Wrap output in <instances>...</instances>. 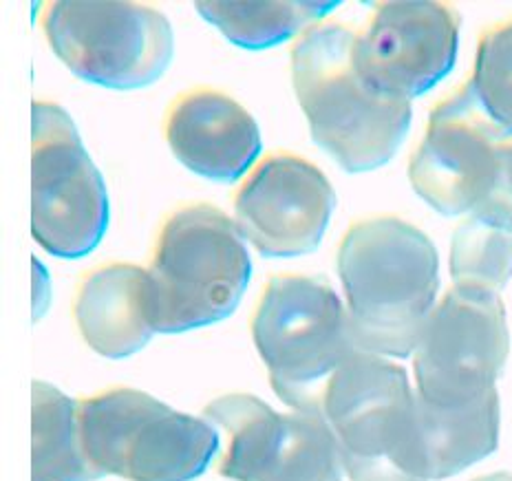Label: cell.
Segmentation results:
<instances>
[{"label":"cell","instance_id":"obj_1","mask_svg":"<svg viewBox=\"0 0 512 481\" xmlns=\"http://www.w3.org/2000/svg\"><path fill=\"white\" fill-rule=\"evenodd\" d=\"M336 263L360 351L413 356L440 292L433 241L400 217H367L347 228Z\"/></svg>","mask_w":512,"mask_h":481},{"label":"cell","instance_id":"obj_2","mask_svg":"<svg viewBox=\"0 0 512 481\" xmlns=\"http://www.w3.org/2000/svg\"><path fill=\"white\" fill-rule=\"evenodd\" d=\"M356 31L320 23L292 47V84L314 142L349 173L389 164L411 126V102L391 100L362 80Z\"/></svg>","mask_w":512,"mask_h":481},{"label":"cell","instance_id":"obj_3","mask_svg":"<svg viewBox=\"0 0 512 481\" xmlns=\"http://www.w3.org/2000/svg\"><path fill=\"white\" fill-rule=\"evenodd\" d=\"M146 272L155 331L184 334L234 314L252 279V261L226 212L188 203L162 221Z\"/></svg>","mask_w":512,"mask_h":481},{"label":"cell","instance_id":"obj_4","mask_svg":"<svg viewBox=\"0 0 512 481\" xmlns=\"http://www.w3.org/2000/svg\"><path fill=\"white\" fill-rule=\"evenodd\" d=\"M250 334L274 393L296 411H320L327 382L360 351L347 307L314 276H272L256 301Z\"/></svg>","mask_w":512,"mask_h":481},{"label":"cell","instance_id":"obj_5","mask_svg":"<svg viewBox=\"0 0 512 481\" xmlns=\"http://www.w3.org/2000/svg\"><path fill=\"white\" fill-rule=\"evenodd\" d=\"M78 426L91 466L126 481H195L221 446L212 422L128 387L80 398Z\"/></svg>","mask_w":512,"mask_h":481},{"label":"cell","instance_id":"obj_6","mask_svg":"<svg viewBox=\"0 0 512 481\" xmlns=\"http://www.w3.org/2000/svg\"><path fill=\"white\" fill-rule=\"evenodd\" d=\"M320 413L351 481H426L415 391L400 365L358 351L327 382Z\"/></svg>","mask_w":512,"mask_h":481},{"label":"cell","instance_id":"obj_7","mask_svg":"<svg viewBox=\"0 0 512 481\" xmlns=\"http://www.w3.org/2000/svg\"><path fill=\"white\" fill-rule=\"evenodd\" d=\"M40 27L71 73L115 91L153 84L175 51L166 16L137 3H45Z\"/></svg>","mask_w":512,"mask_h":481},{"label":"cell","instance_id":"obj_8","mask_svg":"<svg viewBox=\"0 0 512 481\" xmlns=\"http://www.w3.org/2000/svg\"><path fill=\"white\" fill-rule=\"evenodd\" d=\"M109 228L104 179L62 106L34 102L31 113V232L45 252L82 259Z\"/></svg>","mask_w":512,"mask_h":481},{"label":"cell","instance_id":"obj_9","mask_svg":"<svg viewBox=\"0 0 512 481\" xmlns=\"http://www.w3.org/2000/svg\"><path fill=\"white\" fill-rule=\"evenodd\" d=\"M510 351L499 294L451 287L426 318L413 351L415 393L435 406H462L497 389Z\"/></svg>","mask_w":512,"mask_h":481},{"label":"cell","instance_id":"obj_10","mask_svg":"<svg viewBox=\"0 0 512 481\" xmlns=\"http://www.w3.org/2000/svg\"><path fill=\"white\" fill-rule=\"evenodd\" d=\"M204 418L228 433L219 475L232 481H343L336 437L320 411L279 413L250 393L212 400Z\"/></svg>","mask_w":512,"mask_h":481},{"label":"cell","instance_id":"obj_11","mask_svg":"<svg viewBox=\"0 0 512 481\" xmlns=\"http://www.w3.org/2000/svg\"><path fill=\"white\" fill-rule=\"evenodd\" d=\"M506 140L466 80L433 106L409 162L413 190L440 215H471L488 195Z\"/></svg>","mask_w":512,"mask_h":481},{"label":"cell","instance_id":"obj_12","mask_svg":"<svg viewBox=\"0 0 512 481\" xmlns=\"http://www.w3.org/2000/svg\"><path fill=\"white\" fill-rule=\"evenodd\" d=\"M460 25L444 3H378L356 31V69L373 91L411 102L453 71Z\"/></svg>","mask_w":512,"mask_h":481},{"label":"cell","instance_id":"obj_13","mask_svg":"<svg viewBox=\"0 0 512 481\" xmlns=\"http://www.w3.org/2000/svg\"><path fill=\"white\" fill-rule=\"evenodd\" d=\"M336 206L329 179L305 157L270 153L234 192V226L243 241L270 259L314 252Z\"/></svg>","mask_w":512,"mask_h":481},{"label":"cell","instance_id":"obj_14","mask_svg":"<svg viewBox=\"0 0 512 481\" xmlns=\"http://www.w3.org/2000/svg\"><path fill=\"white\" fill-rule=\"evenodd\" d=\"M164 140L190 173L219 184L248 175L263 148L259 126L248 109L210 87L179 93L168 104Z\"/></svg>","mask_w":512,"mask_h":481},{"label":"cell","instance_id":"obj_15","mask_svg":"<svg viewBox=\"0 0 512 481\" xmlns=\"http://www.w3.org/2000/svg\"><path fill=\"white\" fill-rule=\"evenodd\" d=\"M73 320L102 358L124 360L144 349L157 334L146 267L106 263L84 274L73 298Z\"/></svg>","mask_w":512,"mask_h":481},{"label":"cell","instance_id":"obj_16","mask_svg":"<svg viewBox=\"0 0 512 481\" xmlns=\"http://www.w3.org/2000/svg\"><path fill=\"white\" fill-rule=\"evenodd\" d=\"M415 413L426 481L453 477L497 451V389L462 406H435L415 393Z\"/></svg>","mask_w":512,"mask_h":481},{"label":"cell","instance_id":"obj_17","mask_svg":"<svg viewBox=\"0 0 512 481\" xmlns=\"http://www.w3.org/2000/svg\"><path fill=\"white\" fill-rule=\"evenodd\" d=\"M340 3H197L199 16L217 27L232 45L243 49H268L285 40L301 38L323 23Z\"/></svg>","mask_w":512,"mask_h":481},{"label":"cell","instance_id":"obj_18","mask_svg":"<svg viewBox=\"0 0 512 481\" xmlns=\"http://www.w3.org/2000/svg\"><path fill=\"white\" fill-rule=\"evenodd\" d=\"M84 455L78 400L47 382H34V481H98Z\"/></svg>","mask_w":512,"mask_h":481},{"label":"cell","instance_id":"obj_19","mask_svg":"<svg viewBox=\"0 0 512 481\" xmlns=\"http://www.w3.org/2000/svg\"><path fill=\"white\" fill-rule=\"evenodd\" d=\"M512 276V230L466 217L451 241L453 287L499 294Z\"/></svg>","mask_w":512,"mask_h":481},{"label":"cell","instance_id":"obj_20","mask_svg":"<svg viewBox=\"0 0 512 481\" xmlns=\"http://www.w3.org/2000/svg\"><path fill=\"white\" fill-rule=\"evenodd\" d=\"M468 82L488 120L512 137V18L488 27L479 38Z\"/></svg>","mask_w":512,"mask_h":481},{"label":"cell","instance_id":"obj_21","mask_svg":"<svg viewBox=\"0 0 512 481\" xmlns=\"http://www.w3.org/2000/svg\"><path fill=\"white\" fill-rule=\"evenodd\" d=\"M468 217L512 230V137L501 144L495 179L484 201Z\"/></svg>","mask_w":512,"mask_h":481},{"label":"cell","instance_id":"obj_22","mask_svg":"<svg viewBox=\"0 0 512 481\" xmlns=\"http://www.w3.org/2000/svg\"><path fill=\"white\" fill-rule=\"evenodd\" d=\"M473 481H512V475H508V473H493V475L477 477Z\"/></svg>","mask_w":512,"mask_h":481}]
</instances>
